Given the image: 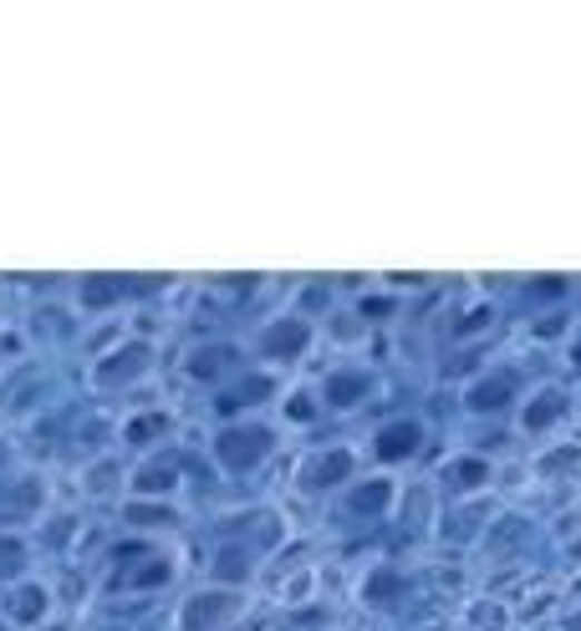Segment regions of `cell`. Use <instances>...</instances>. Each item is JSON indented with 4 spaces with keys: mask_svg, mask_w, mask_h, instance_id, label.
Segmentation results:
<instances>
[]
</instances>
